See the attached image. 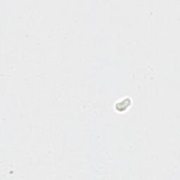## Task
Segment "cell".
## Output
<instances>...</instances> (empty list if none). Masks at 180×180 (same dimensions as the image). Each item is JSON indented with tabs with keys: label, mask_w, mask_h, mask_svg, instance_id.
Masks as SVG:
<instances>
[{
	"label": "cell",
	"mask_w": 180,
	"mask_h": 180,
	"mask_svg": "<svg viewBox=\"0 0 180 180\" xmlns=\"http://www.w3.org/2000/svg\"><path fill=\"white\" fill-rule=\"evenodd\" d=\"M130 101H131L130 100V99H125V100L122 101L121 102L118 103L117 105H116V108H117V109L118 110V111H120L121 108H122L121 111H125V110L127 109V108H128L129 106L130 105V103H131Z\"/></svg>",
	"instance_id": "obj_1"
}]
</instances>
